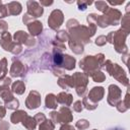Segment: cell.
Listing matches in <instances>:
<instances>
[{
  "label": "cell",
  "mask_w": 130,
  "mask_h": 130,
  "mask_svg": "<svg viewBox=\"0 0 130 130\" xmlns=\"http://www.w3.org/2000/svg\"><path fill=\"white\" fill-rule=\"evenodd\" d=\"M62 61H63V57H62V55L59 54V53H56L55 56H54V62L58 65V64H61Z\"/></svg>",
  "instance_id": "cell-1"
}]
</instances>
